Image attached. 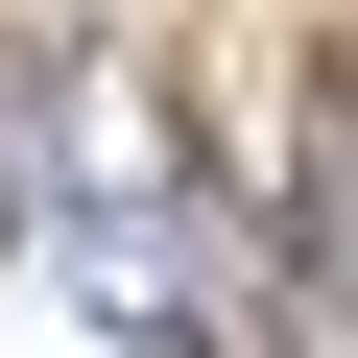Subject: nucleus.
<instances>
[{
  "mask_svg": "<svg viewBox=\"0 0 358 358\" xmlns=\"http://www.w3.org/2000/svg\"><path fill=\"white\" fill-rule=\"evenodd\" d=\"M192 143L239 167V215H287V263H334V24H167Z\"/></svg>",
  "mask_w": 358,
  "mask_h": 358,
  "instance_id": "f257e3e1",
  "label": "nucleus"
}]
</instances>
